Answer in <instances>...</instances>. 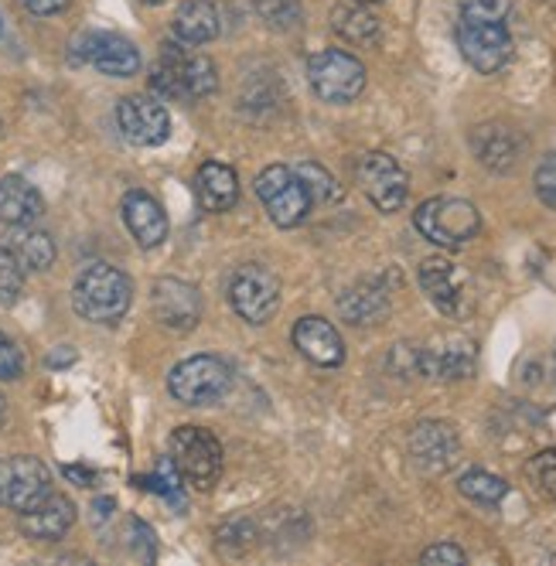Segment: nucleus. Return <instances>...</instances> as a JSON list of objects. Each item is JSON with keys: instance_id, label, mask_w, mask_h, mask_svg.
<instances>
[{"instance_id": "cd10ccee", "label": "nucleus", "mask_w": 556, "mask_h": 566, "mask_svg": "<svg viewBox=\"0 0 556 566\" xmlns=\"http://www.w3.org/2000/svg\"><path fill=\"white\" fill-rule=\"evenodd\" d=\"M458 492L471 502L479 505H499L505 495H508V484L499 478V474H489V471H464L461 481H458Z\"/></svg>"}, {"instance_id": "a211bd4d", "label": "nucleus", "mask_w": 556, "mask_h": 566, "mask_svg": "<svg viewBox=\"0 0 556 566\" xmlns=\"http://www.w3.org/2000/svg\"><path fill=\"white\" fill-rule=\"evenodd\" d=\"M124 222H127V229L137 239L140 250H154L168 239V216L161 209V201L147 191H127Z\"/></svg>"}, {"instance_id": "4be33fe9", "label": "nucleus", "mask_w": 556, "mask_h": 566, "mask_svg": "<svg viewBox=\"0 0 556 566\" xmlns=\"http://www.w3.org/2000/svg\"><path fill=\"white\" fill-rule=\"evenodd\" d=\"M338 314L355 328H369L389 317V291L379 280H363L338 297Z\"/></svg>"}, {"instance_id": "f257e3e1", "label": "nucleus", "mask_w": 556, "mask_h": 566, "mask_svg": "<svg viewBox=\"0 0 556 566\" xmlns=\"http://www.w3.org/2000/svg\"><path fill=\"white\" fill-rule=\"evenodd\" d=\"M134 304V283L109 263H90L72 283V307L93 325H116Z\"/></svg>"}, {"instance_id": "c85d7f7f", "label": "nucleus", "mask_w": 556, "mask_h": 566, "mask_svg": "<svg viewBox=\"0 0 556 566\" xmlns=\"http://www.w3.org/2000/svg\"><path fill=\"white\" fill-rule=\"evenodd\" d=\"M256 14L273 31H294L304 21L301 0H256Z\"/></svg>"}, {"instance_id": "ea45409f", "label": "nucleus", "mask_w": 556, "mask_h": 566, "mask_svg": "<svg viewBox=\"0 0 556 566\" xmlns=\"http://www.w3.org/2000/svg\"><path fill=\"white\" fill-rule=\"evenodd\" d=\"M355 4H379V0H355Z\"/></svg>"}, {"instance_id": "473e14b6", "label": "nucleus", "mask_w": 556, "mask_h": 566, "mask_svg": "<svg viewBox=\"0 0 556 566\" xmlns=\"http://www.w3.org/2000/svg\"><path fill=\"white\" fill-rule=\"evenodd\" d=\"M508 14H512V0H464L461 4V18H468V21L505 24Z\"/></svg>"}, {"instance_id": "b1692460", "label": "nucleus", "mask_w": 556, "mask_h": 566, "mask_svg": "<svg viewBox=\"0 0 556 566\" xmlns=\"http://www.w3.org/2000/svg\"><path fill=\"white\" fill-rule=\"evenodd\" d=\"M222 31V18L212 0H185L175 14V34L185 45H209Z\"/></svg>"}, {"instance_id": "39448f33", "label": "nucleus", "mask_w": 556, "mask_h": 566, "mask_svg": "<svg viewBox=\"0 0 556 566\" xmlns=\"http://www.w3.org/2000/svg\"><path fill=\"white\" fill-rule=\"evenodd\" d=\"M171 461L195 492H212L222 478V443L202 427H178L171 433Z\"/></svg>"}, {"instance_id": "0eeeda50", "label": "nucleus", "mask_w": 556, "mask_h": 566, "mask_svg": "<svg viewBox=\"0 0 556 566\" xmlns=\"http://www.w3.org/2000/svg\"><path fill=\"white\" fill-rule=\"evenodd\" d=\"M232 389V369L219 355H191L171 369L168 392L185 407H212Z\"/></svg>"}, {"instance_id": "1a4fd4ad", "label": "nucleus", "mask_w": 556, "mask_h": 566, "mask_svg": "<svg viewBox=\"0 0 556 566\" xmlns=\"http://www.w3.org/2000/svg\"><path fill=\"white\" fill-rule=\"evenodd\" d=\"M355 178H359V188L366 191V198L379 212H400L407 206L410 175L400 168V160L392 154H386V150L363 154V160L355 165Z\"/></svg>"}, {"instance_id": "c756f323", "label": "nucleus", "mask_w": 556, "mask_h": 566, "mask_svg": "<svg viewBox=\"0 0 556 566\" xmlns=\"http://www.w3.org/2000/svg\"><path fill=\"white\" fill-rule=\"evenodd\" d=\"M24 266L11 247H0V304H18L24 294Z\"/></svg>"}, {"instance_id": "4468645a", "label": "nucleus", "mask_w": 556, "mask_h": 566, "mask_svg": "<svg viewBox=\"0 0 556 566\" xmlns=\"http://www.w3.org/2000/svg\"><path fill=\"white\" fill-rule=\"evenodd\" d=\"M461 437L444 420H423L410 433V458L423 474H444L458 464Z\"/></svg>"}, {"instance_id": "aec40b11", "label": "nucleus", "mask_w": 556, "mask_h": 566, "mask_svg": "<svg viewBox=\"0 0 556 566\" xmlns=\"http://www.w3.org/2000/svg\"><path fill=\"white\" fill-rule=\"evenodd\" d=\"M75 522V505L65 495H49L42 499L34 509L21 512V530L28 539L38 543H55L62 539Z\"/></svg>"}, {"instance_id": "ddd939ff", "label": "nucleus", "mask_w": 556, "mask_h": 566, "mask_svg": "<svg viewBox=\"0 0 556 566\" xmlns=\"http://www.w3.org/2000/svg\"><path fill=\"white\" fill-rule=\"evenodd\" d=\"M116 127L134 147H161L171 137V113L157 99L127 96L116 103Z\"/></svg>"}, {"instance_id": "f8f14e48", "label": "nucleus", "mask_w": 556, "mask_h": 566, "mask_svg": "<svg viewBox=\"0 0 556 566\" xmlns=\"http://www.w3.org/2000/svg\"><path fill=\"white\" fill-rule=\"evenodd\" d=\"M150 307H154L157 325L168 328V332H178V335L198 328V321H202V297H198V291L191 287V283H185L178 276L154 280Z\"/></svg>"}, {"instance_id": "4c0bfd02", "label": "nucleus", "mask_w": 556, "mask_h": 566, "mask_svg": "<svg viewBox=\"0 0 556 566\" xmlns=\"http://www.w3.org/2000/svg\"><path fill=\"white\" fill-rule=\"evenodd\" d=\"M21 4L38 18H52V14H62L69 8V0H21Z\"/></svg>"}, {"instance_id": "58836bf2", "label": "nucleus", "mask_w": 556, "mask_h": 566, "mask_svg": "<svg viewBox=\"0 0 556 566\" xmlns=\"http://www.w3.org/2000/svg\"><path fill=\"white\" fill-rule=\"evenodd\" d=\"M4 420H8V407H4V396H0V427H4Z\"/></svg>"}, {"instance_id": "6e6552de", "label": "nucleus", "mask_w": 556, "mask_h": 566, "mask_svg": "<svg viewBox=\"0 0 556 566\" xmlns=\"http://www.w3.org/2000/svg\"><path fill=\"white\" fill-rule=\"evenodd\" d=\"M256 198L266 206V216L276 229H294L314 209L307 185L297 178L294 168L270 165L256 175Z\"/></svg>"}, {"instance_id": "9b49d317", "label": "nucleus", "mask_w": 556, "mask_h": 566, "mask_svg": "<svg viewBox=\"0 0 556 566\" xmlns=\"http://www.w3.org/2000/svg\"><path fill=\"white\" fill-rule=\"evenodd\" d=\"M49 495H52V474L42 461L31 454L0 458V505L11 512H28Z\"/></svg>"}, {"instance_id": "393cba45", "label": "nucleus", "mask_w": 556, "mask_h": 566, "mask_svg": "<svg viewBox=\"0 0 556 566\" xmlns=\"http://www.w3.org/2000/svg\"><path fill=\"white\" fill-rule=\"evenodd\" d=\"M8 247L14 250L21 266L31 273H45L55 263V239L42 229H34V226H14V235H11Z\"/></svg>"}, {"instance_id": "5701e85b", "label": "nucleus", "mask_w": 556, "mask_h": 566, "mask_svg": "<svg viewBox=\"0 0 556 566\" xmlns=\"http://www.w3.org/2000/svg\"><path fill=\"white\" fill-rule=\"evenodd\" d=\"M195 195L209 212H229L240 201V178L222 160H206L195 175Z\"/></svg>"}, {"instance_id": "2eb2a0df", "label": "nucleus", "mask_w": 556, "mask_h": 566, "mask_svg": "<svg viewBox=\"0 0 556 566\" xmlns=\"http://www.w3.org/2000/svg\"><path fill=\"white\" fill-rule=\"evenodd\" d=\"M75 59L93 65V69H99L103 75H113V78H130V75L140 72V52H137V45L127 42V38H120V34H109V31L78 38Z\"/></svg>"}, {"instance_id": "a878e982", "label": "nucleus", "mask_w": 556, "mask_h": 566, "mask_svg": "<svg viewBox=\"0 0 556 566\" xmlns=\"http://www.w3.org/2000/svg\"><path fill=\"white\" fill-rule=\"evenodd\" d=\"M332 28L352 45H373L379 38V18L366 4H342L332 11Z\"/></svg>"}, {"instance_id": "9d476101", "label": "nucleus", "mask_w": 556, "mask_h": 566, "mask_svg": "<svg viewBox=\"0 0 556 566\" xmlns=\"http://www.w3.org/2000/svg\"><path fill=\"white\" fill-rule=\"evenodd\" d=\"M458 49L471 69H479L482 75H495L512 62V34L508 24L495 21H458Z\"/></svg>"}, {"instance_id": "a19ab883", "label": "nucleus", "mask_w": 556, "mask_h": 566, "mask_svg": "<svg viewBox=\"0 0 556 566\" xmlns=\"http://www.w3.org/2000/svg\"><path fill=\"white\" fill-rule=\"evenodd\" d=\"M144 4H165V0H144Z\"/></svg>"}, {"instance_id": "2f4dec72", "label": "nucleus", "mask_w": 556, "mask_h": 566, "mask_svg": "<svg viewBox=\"0 0 556 566\" xmlns=\"http://www.w3.org/2000/svg\"><path fill=\"white\" fill-rule=\"evenodd\" d=\"M297 171V178L307 185V191H311V198L322 206V201H335V198H342V188H338V181L317 165V160H301V165L294 168Z\"/></svg>"}, {"instance_id": "e433bc0d", "label": "nucleus", "mask_w": 556, "mask_h": 566, "mask_svg": "<svg viewBox=\"0 0 556 566\" xmlns=\"http://www.w3.org/2000/svg\"><path fill=\"white\" fill-rule=\"evenodd\" d=\"M536 273H539V280L546 283V287L556 291V250H543L536 256Z\"/></svg>"}, {"instance_id": "bb28decb", "label": "nucleus", "mask_w": 556, "mask_h": 566, "mask_svg": "<svg viewBox=\"0 0 556 566\" xmlns=\"http://www.w3.org/2000/svg\"><path fill=\"white\" fill-rule=\"evenodd\" d=\"M178 72H181V90L185 99H206L219 90V69L209 55H188L181 49L178 59Z\"/></svg>"}, {"instance_id": "f704fd0d", "label": "nucleus", "mask_w": 556, "mask_h": 566, "mask_svg": "<svg viewBox=\"0 0 556 566\" xmlns=\"http://www.w3.org/2000/svg\"><path fill=\"white\" fill-rule=\"evenodd\" d=\"M21 376H24V355L4 332H0V382H14Z\"/></svg>"}, {"instance_id": "6ab92c4d", "label": "nucleus", "mask_w": 556, "mask_h": 566, "mask_svg": "<svg viewBox=\"0 0 556 566\" xmlns=\"http://www.w3.org/2000/svg\"><path fill=\"white\" fill-rule=\"evenodd\" d=\"M471 147H474V157H479L482 165L492 171H512L523 157V137L505 124L474 127Z\"/></svg>"}, {"instance_id": "412c9836", "label": "nucleus", "mask_w": 556, "mask_h": 566, "mask_svg": "<svg viewBox=\"0 0 556 566\" xmlns=\"http://www.w3.org/2000/svg\"><path fill=\"white\" fill-rule=\"evenodd\" d=\"M45 216V198L28 178L8 175L0 178V222L4 226H34Z\"/></svg>"}, {"instance_id": "7ed1b4c3", "label": "nucleus", "mask_w": 556, "mask_h": 566, "mask_svg": "<svg viewBox=\"0 0 556 566\" xmlns=\"http://www.w3.org/2000/svg\"><path fill=\"white\" fill-rule=\"evenodd\" d=\"M407 355V366L400 373H420L427 379H441V382H458L468 379L474 373V342L464 335H437L433 342H427L423 348L413 345H396Z\"/></svg>"}, {"instance_id": "72a5a7b5", "label": "nucleus", "mask_w": 556, "mask_h": 566, "mask_svg": "<svg viewBox=\"0 0 556 566\" xmlns=\"http://www.w3.org/2000/svg\"><path fill=\"white\" fill-rule=\"evenodd\" d=\"M533 185H536V195H539L543 206L556 209V154H546L539 160V168L533 175Z\"/></svg>"}, {"instance_id": "c9c22d12", "label": "nucleus", "mask_w": 556, "mask_h": 566, "mask_svg": "<svg viewBox=\"0 0 556 566\" xmlns=\"http://www.w3.org/2000/svg\"><path fill=\"white\" fill-rule=\"evenodd\" d=\"M420 563H448V566H461L468 563V553L454 543H437V546H427L420 553Z\"/></svg>"}, {"instance_id": "f03ea898", "label": "nucleus", "mask_w": 556, "mask_h": 566, "mask_svg": "<svg viewBox=\"0 0 556 566\" xmlns=\"http://www.w3.org/2000/svg\"><path fill=\"white\" fill-rule=\"evenodd\" d=\"M413 226L423 239L433 242V247L461 250L464 242H471L482 232V216L464 198L437 195V198H427L423 206L413 212Z\"/></svg>"}, {"instance_id": "423d86ee", "label": "nucleus", "mask_w": 556, "mask_h": 566, "mask_svg": "<svg viewBox=\"0 0 556 566\" xmlns=\"http://www.w3.org/2000/svg\"><path fill=\"white\" fill-rule=\"evenodd\" d=\"M225 294L232 311L240 314L246 325H266L273 314L281 311V280L273 276L263 263H243L229 273Z\"/></svg>"}, {"instance_id": "20e7f679", "label": "nucleus", "mask_w": 556, "mask_h": 566, "mask_svg": "<svg viewBox=\"0 0 556 566\" xmlns=\"http://www.w3.org/2000/svg\"><path fill=\"white\" fill-rule=\"evenodd\" d=\"M307 83L322 103L345 106L366 90V65L345 49H325L307 59Z\"/></svg>"}, {"instance_id": "f3484780", "label": "nucleus", "mask_w": 556, "mask_h": 566, "mask_svg": "<svg viewBox=\"0 0 556 566\" xmlns=\"http://www.w3.org/2000/svg\"><path fill=\"white\" fill-rule=\"evenodd\" d=\"M294 348L317 369H338L345 361V342L338 335V328L325 317H301L294 325Z\"/></svg>"}, {"instance_id": "7c9ffc66", "label": "nucleus", "mask_w": 556, "mask_h": 566, "mask_svg": "<svg viewBox=\"0 0 556 566\" xmlns=\"http://www.w3.org/2000/svg\"><path fill=\"white\" fill-rule=\"evenodd\" d=\"M526 478L536 489V495H543L546 502H556V448H546L536 458H529Z\"/></svg>"}, {"instance_id": "dca6fc26", "label": "nucleus", "mask_w": 556, "mask_h": 566, "mask_svg": "<svg viewBox=\"0 0 556 566\" xmlns=\"http://www.w3.org/2000/svg\"><path fill=\"white\" fill-rule=\"evenodd\" d=\"M420 287L430 297L437 311H444L448 317L464 314L468 307V276L444 256H430L420 263Z\"/></svg>"}]
</instances>
